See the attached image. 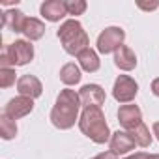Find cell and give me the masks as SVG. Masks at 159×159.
Returning <instances> with one entry per match:
<instances>
[{
	"instance_id": "6da1fadb",
	"label": "cell",
	"mask_w": 159,
	"mask_h": 159,
	"mask_svg": "<svg viewBox=\"0 0 159 159\" xmlns=\"http://www.w3.org/2000/svg\"><path fill=\"white\" fill-rule=\"evenodd\" d=\"M81 98L75 90L64 88L58 98H56V105L51 111V122L54 127L58 129H69L75 125L77 116H79V109H81Z\"/></svg>"
},
{
	"instance_id": "7a4b0ae2",
	"label": "cell",
	"mask_w": 159,
	"mask_h": 159,
	"mask_svg": "<svg viewBox=\"0 0 159 159\" xmlns=\"http://www.w3.org/2000/svg\"><path fill=\"white\" fill-rule=\"evenodd\" d=\"M79 129H81L83 135H86L90 140H94L96 144H105L112 137L111 131H109V124L105 120V114H103L101 107L83 109V114L79 118Z\"/></svg>"
},
{
	"instance_id": "3957f363",
	"label": "cell",
	"mask_w": 159,
	"mask_h": 159,
	"mask_svg": "<svg viewBox=\"0 0 159 159\" xmlns=\"http://www.w3.org/2000/svg\"><path fill=\"white\" fill-rule=\"evenodd\" d=\"M58 39H60L64 51L73 56H77L79 52L88 49V34L84 32L83 25L77 19H69V21L62 23V26L58 28Z\"/></svg>"
},
{
	"instance_id": "277c9868",
	"label": "cell",
	"mask_w": 159,
	"mask_h": 159,
	"mask_svg": "<svg viewBox=\"0 0 159 159\" xmlns=\"http://www.w3.org/2000/svg\"><path fill=\"white\" fill-rule=\"evenodd\" d=\"M34 58V45L25 39H17L10 45H4L0 64L2 67H11V66H26Z\"/></svg>"
},
{
	"instance_id": "5b68a950",
	"label": "cell",
	"mask_w": 159,
	"mask_h": 159,
	"mask_svg": "<svg viewBox=\"0 0 159 159\" xmlns=\"http://www.w3.org/2000/svg\"><path fill=\"white\" fill-rule=\"evenodd\" d=\"M124 39H125L124 28H120V26H109L98 38V51L103 52V54L116 52L124 45Z\"/></svg>"
},
{
	"instance_id": "8992f818",
	"label": "cell",
	"mask_w": 159,
	"mask_h": 159,
	"mask_svg": "<svg viewBox=\"0 0 159 159\" xmlns=\"http://www.w3.org/2000/svg\"><path fill=\"white\" fill-rule=\"evenodd\" d=\"M137 92H139V84L135 83V79H131L129 75H120L116 79V83H114V88H112V96L120 103L133 101Z\"/></svg>"
},
{
	"instance_id": "52a82bcc",
	"label": "cell",
	"mask_w": 159,
	"mask_h": 159,
	"mask_svg": "<svg viewBox=\"0 0 159 159\" xmlns=\"http://www.w3.org/2000/svg\"><path fill=\"white\" fill-rule=\"evenodd\" d=\"M32 111H34V99L26 98V96H17V98L8 101V105L4 109V114L11 120H19L23 116L30 114Z\"/></svg>"
},
{
	"instance_id": "ba28073f",
	"label": "cell",
	"mask_w": 159,
	"mask_h": 159,
	"mask_svg": "<svg viewBox=\"0 0 159 159\" xmlns=\"http://www.w3.org/2000/svg\"><path fill=\"white\" fill-rule=\"evenodd\" d=\"M79 98H81V105L86 107H101L105 103V90L99 84H84L79 90Z\"/></svg>"
},
{
	"instance_id": "9c48e42d",
	"label": "cell",
	"mask_w": 159,
	"mask_h": 159,
	"mask_svg": "<svg viewBox=\"0 0 159 159\" xmlns=\"http://www.w3.org/2000/svg\"><path fill=\"white\" fill-rule=\"evenodd\" d=\"M118 122H120L122 127L131 131L133 127L142 124V112L137 105H122L120 111H118Z\"/></svg>"
},
{
	"instance_id": "30bf717a",
	"label": "cell",
	"mask_w": 159,
	"mask_h": 159,
	"mask_svg": "<svg viewBox=\"0 0 159 159\" xmlns=\"http://www.w3.org/2000/svg\"><path fill=\"white\" fill-rule=\"evenodd\" d=\"M109 144H111V152L116 153V155L129 153V152L135 150V146H137L135 140H133V137H131L127 131H116V133H112Z\"/></svg>"
},
{
	"instance_id": "8fae6325",
	"label": "cell",
	"mask_w": 159,
	"mask_h": 159,
	"mask_svg": "<svg viewBox=\"0 0 159 159\" xmlns=\"http://www.w3.org/2000/svg\"><path fill=\"white\" fill-rule=\"evenodd\" d=\"M17 90L21 96H26V98H39L41 92H43V86L39 83V79L34 77V75H23L19 81H17Z\"/></svg>"
},
{
	"instance_id": "7c38bea8",
	"label": "cell",
	"mask_w": 159,
	"mask_h": 159,
	"mask_svg": "<svg viewBox=\"0 0 159 159\" xmlns=\"http://www.w3.org/2000/svg\"><path fill=\"white\" fill-rule=\"evenodd\" d=\"M41 15L51 21V23H56L60 21L62 17L67 15V10H66V2H62V0H47V2L41 4Z\"/></svg>"
},
{
	"instance_id": "4fadbf2b",
	"label": "cell",
	"mask_w": 159,
	"mask_h": 159,
	"mask_svg": "<svg viewBox=\"0 0 159 159\" xmlns=\"http://www.w3.org/2000/svg\"><path fill=\"white\" fill-rule=\"evenodd\" d=\"M25 21H26V17H25V13L19 11V10H8V11H4V15H2V26L8 28V30H11V32H15V34H19V32L23 34Z\"/></svg>"
},
{
	"instance_id": "5bb4252c",
	"label": "cell",
	"mask_w": 159,
	"mask_h": 159,
	"mask_svg": "<svg viewBox=\"0 0 159 159\" xmlns=\"http://www.w3.org/2000/svg\"><path fill=\"white\" fill-rule=\"evenodd\" d=\"M114 64H116V67H120V69H124V71H131V69H135V66H137V54H135L129 47L122 45V47L114 52Z\"/></svg>"
},
{
	"instance_id": "9a60e30c",
	"label": "cell",
	"mask_w": 159,
	"mask_h": 159,
	"mask_svg": "<svg viewBox=\"0 0 159 159\" xmlns=\"http://www.w3.org/2000/svg\"><path fill=\"white\" fill-rule=\"evenodd\" d=\"M23 34H25L30 41H38V39H41L43 34H45V25H43L39 19L26 17L25 26H23Z\"/></svg>"
},
{
	"instance_id": "2e32d148",
	"label": "cell",
	"mask_w": 159,
	"mask_h": 159,
	"mask_svg": "<svg viewBox=\"0 0 159 159\" xmlns=\"http://www.w3.org/2000/svg\"><path fill=\"white\" fill-rule=\"evenodd\" d=\"M77 58H79V64H81V67H83L84 71H88V73H94V71L99 69V56H98V52L92 51L90 47L84 49L83 52H79Z\"/></svg>"
},
{
	"instance_id": "e0dca14e",
	"label": "cell",
	"mask_w": 159,
	"mask_h": 159,
	"mask_svg": "<svg viewBox=\"0 0 159 159\" xmlns=\"http://www.w3.org/2000/svg\"><path fill=\"white\" fill-rule=\"evenodd\" d=\"M81 69H79V66H75V64H66V66H62V69H60V81L64 83V84H67V86H73V84H77L79 81H81Z\"/></svg>"
},
{
	"instance_id": "ac0fdd59",
	"label": "cell",
	"mask_w": 159,
	"mask_h": 159,
	"mask_svg": "<svg viewBox=\"0 0 159 159\" xmlns=\"http://www.w3.org/2000/svg\"><path fill=\"white\" fill-rule=\"evenodd\" d=\"M131 137H133V140H135V144L137 146H140V148H148L150 144H152V135H150V129L144 125V124H139L137 127H133L131 131H127Z\"/></svg>"
},
{
	"instance_id": "d6986e66",
	"label": "cell",
	"mask_w": 159,
	"mask_h": 159,
	"mask_svg": "<svg viewBox=\"0 0 159 159\" xmlns=\"http://www.w3.org/2000/svg\"><path fill=\"white\" fill-rule=\"evenodd\" d=\"M0 135H2L4 140H11L17 135V124H15V120L8 118L6 114H2V118H0Z\"/></svg>"
},
{
	"instance_id": "ffe728a7",
	"label": "cell",
	"mask_w": 159,
	"mask_h": 159,
	"mask_svg": "<svg viewBox=\"0 0 159 159\" xmlns=\"http://www.w3.org/2000/svg\"><path fill=\"white\" fill-rule=\"evenodd\" d=\"M66 10H67V15H83L86 11V2L84 0H67Z\"/></svg>"
},
{
	"instance_id": "44dd1931",
	"label": "cell",
	"mask_w": 159,
	"mask_h": 159,
	"mask_svg": "<svg viewBox=\"0 0 159 159\" xmlns=\"http://www.w3.org/2000/svg\"><path fill=\"white\" fill-rule=\"evenodd\" d=\"M11 84H15V71L11 67H2L0 69V86L10 88Z\"/></svg>"
},
{
	"instance_id": "7402d4cb",
	"label": "cell",
	"mask_w": 159,
	"mask_h": 159,
	"mask_svg": "<svg viewBox=\"0 0 159 159\" xmlns=\"http://www.w3.org/2000/svg\"><path fill=\"white\" fill-rule=\"evenodd\" d=\"M92 159H118V157H116V153H112V152H103V153H99V155H96V157H92Z\"/></svg>"
},
{
	"instance_id": "603a6c76",
	"label": "cell",
	"mask_w": 159,
	"mask_h": 159,
	"mask_svg": "<svg viewBox=\"0 0 159 159\" xmlns=\"http://www.w3.org/2000/svg\"><path fill=\"white\" fill-rule=\"evenodd\" d=\"M152 92H153V96L159 98V79H153V83H152Z\"/></svg>"
},
{
	"instance_id": "cb8c5ba5",
	"label": "cell",
	"mask_w": 159,
	"mask_h": 159,
	"mask_svg": "<svg viewBox=\"0 0 159 159\" xmlns=\"http://www.w3.org/2000/svg\"><path fill=\"white\" fill-rule=\"evenodd\" d=\"M157 6H159L157 2H152V4H142V2H140V4H139V8H140V10H155Z\"/></svg>"
},
{
	"instance_id": "d4e9b609",
	"label": "cell",
	"mask_w": 159,
	"mask_h": 159,
	"mask_svg": "<svg viewBox=\"0 0 159 159\" xmlns=\"http://www.w3.org/2000/svg\"><path fill=\"white\" fill-rule=\"evenodd\" d=\"M152 129H153V135H155V137H157V140H159V122H155Z\"/></svg>"
},
{
	"instance_id": "484cf974",
	"label": "cell",
	"mask_w": 159,
	"mask_h": 159,
	"mask_svg": "<svg viewBox=\"0 0 159 159\" xmlns=\"http://www.w3.org/2000/svg\"><path fill=\"white\" fill-rule=\"evenodd\" d=\"M144 159H159V153H152V155H148L146 153V157Z\"/></svg>"
}]
</instances>
